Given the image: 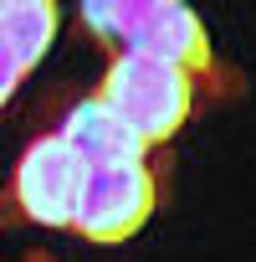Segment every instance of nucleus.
<instances>
[{"label":"nucleus","instance_id":"nucleus-1","mask_svg":"<svg viewBox=\"0 0 256 262\" xmlns=\"http://www.w3.org/2000/svg\"><path fill=\"white\" fill-rule=\"evenodd\" d=\"M82 26L97 41H113L118 52H139L185 67L195 82L215 72V52L205 36V21L180 0H87Z\"/></svg>","mask_w":256,"mask_h":262},{"label":"nucleus","instance_id":"nucleus-5","mask_svg":"<svg viewBox=\"0 0 256 262\" xmlns=\"http://www.w3.org/2000/svg\"><path fill=\"white\" fill-rule=\"evenodd\" d=\"M62 144L87 165V170H123V165H149V149L128 134V128L97 103V98H82L67 108L62 118Z\"/></svg>","mask_w":256,"mask_h":262},{"label":"nucleus","instance_id":"nucleus-2","mask_svg":"<svg viewBox=\"0 0 256 262\" xmlns=\"http://www.w3.org/2000/svg\"><path fill=\"white\" fill-rule=\"evenodd\" d=\"M128 134H134L144 149L154 144H169L190 108H195V77L174 62H159V57H139V52H113L97 93H92Z\"/></svg>","mask_w":256,"mask_h":262},{"label":"nucleus","instance_id":"nucleus-3","mask_svg":"<svg viewBox=\"0 0 256 262\" xmlns=\"http://www.w3.org/2000/svg\"><path fill=\"white\" fill-rule=\"evenodd\" d=\"M82 185H87V165L62 144V134H41L21 149V160L11 170L0 221H31V226L72 231L77 206H82Z\"/></svg>","mask_w":256,"mask_h":262},{"label":"nucleus","instance_id":"nucleus-6","mask_svg":"<svg viewBox=\"0 0 256 262\" xmlns=\"http://www.w3.org/2000/svg\"><path fill=\"white\" fill-rule=\"evenodd\" d=\"M52 41H57V6L52 0H0V47L21 62V72H31Z\"/></svg>","mask_w":256,"mask_h":262},{"label":"nucleus","instance_id":"nucleus-4","mask_svg":"<svg viewBox=\"0 0 256 262\" xmlns=\"http://www.w3.org/2000/svg\"><path fill=\"white\" fill-rule=\"evenodd\" d=\"M159 201V180L149 165H123V170H87L82 206L72 231L87 242H128Z\"/></svg>","mask_w":256,"mask_h":262},{"label":"nucleus","instance_id":"nucleus-7","mask_svg":"<svg viewBox=\"0 0 256 262\" xmlns=\"http://www.w3.org/2000/svg\"><path fill=\"white\" fill-rule=\"evenodd\" d=\"M21 77H26V72H21V62H16V57H11L6 47H0V108L11 103V93L21 88Z\"/></svg>","mask_w":256,"mask_h":262},{"label":"nucleus","instance_id":"nucleus-8","mask_svg":"<svg viewBox=\"0 0 256 262\" xmlns=\"http://www.w3.org/2000/svg\"><path fill=\"white\" fill-rule=\"evenodd\" d=\"M31 262H46V257H31Z\"/></svg>","mask_w":256,"mask_h":262}]
</instances>
